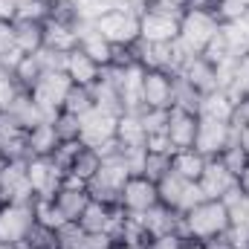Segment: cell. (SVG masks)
<instances>
[{"label": "cell", "mask_w": 249, "mask_h": 249, "mask_svg": "<svg viewBox=\"0 0 249 249\" xmlns=\"http://www.w3.org/2000/svg\"><path fill=\"white\" fill-rule=\"evenodd\" d=\"M232 226L229 212L220 200H203L200 206H194L180 217V235L188 244H206L214 241L220 235H226V229Z\"/></svg>", "instance_id": "cell-1"}, {"label": "cell", "mask_w": 249, "mask_h": 249, "mask_svg": "<svg viewBox=\"0 0 249 249\" xmlns=\"http://www.w3.org/2000/svg\"><path fill=\"white\" fill-rule=\"evenodd\" d=\"M183 6H171V3H151L142 9L139 15V38L142 41H154V44H171L180 35V18H183Z\"/></svg>", "instance_id": "cell-2"}, {"label": "cell", "mask_w": 249, "mask_h": 249, "mask_svg": "<svg viewBox=\"0 0 249 249\" xmlns=\"http://www.w3.org/2000/svg\"><path fill=\"white\" fill-rule=\"evenodd\" d=\"M217 29H220L217 15L186 9L183 18H180V35H177V44L186 50L188 55H203V50H206L209 41L217 35Z\"/></svg>", "instance_id": "cell-3"}, {"label": "cell", "mask_w": 249, "mask_h": 249, "mask_svg": "<svg viewBox=\"0 0 249 249\" xmlns=\"http://www.w3.org/2000/svg\"><path fill=\"white\" fill-rule=\"evenodd\" d=\"M139 9H110L96 20V29L116 47V50H130L139 41Z\"/></svg>", "instance_id": "cell-4"}, {"label": "cell", "mask_w": 249, "mask_h": 249, "mask_svg": "<svg viewBox=\"0 0 249 249\" xmlns=\"http://www.w3.org/2000/svg\"><path fill=\"white\" fill-rule=\"evenodd\" d=\"M32 203H3L0 206V241L3 244L15 247V244L26 241L29 229L35 226V209H32Z\"/></svg>", "instance_id": "cell-5"}, {"label": "cell", "mask_w": 249, "mask_h": 249, "mask_svg": "<svg viewBox=\"0 0 249 249\" xmlns=\"http://www.w3.org/2000/svg\"><path fill=\"white\" fill-rule=\"evenodd\" d=\"M64 168L53 162V157H29L26 160V180L32 186L35 197H55V191L64 186Z\"/></svg>", "instance_id": "cell-6"}, {"label": "cell", "mask_w": 249, "mask_h": 249, "mask_svg": "<svg viewBox=\"0 0 249 249\" xmlns=\"http://www.w3.org/2000/svg\"><path fill=\"white\" fill-rule=\"evenodd\" d=\"M70 87H72V81L67 78V72H44L41 81H38L29 93H32V99L44 107V113H47L50 122H53L55 113L64 107V99H67Z\"/></svg>", "instance_id": "cell-7"}, {"label": "cell", "mask_w": 249, "mask_h": 249, "mask_svg": "<svg viewBox=\"0 0 249 249\" xmlns=\"http://www.w3.org/2000/svg\"><path fill=\"white\" fill-rule=\"evenodd\" d=\"M160 203V194H157V183H151L148 177L136 174V177H127V183L119 191V206H122L127 214H145L151 206Z\"/></svg>", "instance_id": "cell-8"}, {"label": "cell", "mask_w": 249, "mask_h": 249, "mask_svg": "<svg viewBox=\"0 0 249 249\" xmlns=\"http://www.w3.org/2000/svg\"><path fill=\"white\" fill-rule=\"evenodd\" d=\"M75 38H78V47L84 55H90L99 67H110L116 61V47L96 29V23H87V20H78L75 23Z\"/></svg>", "instance_id": "cell-9"}, {"label": "cell", "mask_w": 249, "mask_h": 249, "mask_svg": "<svg viewBox=\"0 0 249 249\" xmlns=\"http://www.w3.org/2000/svg\"><path fill=\"white\" fill-rule=\"evenodd\" d=\"M174 75L165 70H145L142 75V110H171Z\"/></svg>", "instance_id": "cell-10"}, {"label": "cell", "mask_w": 249, "mask_h": 249, "mask_svg": "<svg viewBox=\"0 0 249 249\" xmlns=\"http://www.w3.org/2000/svg\"><path fill=\"white\" fill-rule=\"evenodd\" d=\"M197 186H200V191H203L206 200H223L232 188L238 186V180H235V174L226 171V165L214 157V160H206V168H203Z\"/></svg>", "instance_id": "cell-11"}, {"label": "cell", "mask_w": 249, "mask_h": 249, "mask_svg": "<svg viewBox=\"0 0 249 249\" xmlns=\"http://www.w3.org/2000/svg\"><path fill=\"white\" fill-rule=\"evenodd\" d=\"M55 206H58V212L64 214V220H72V223H78V217L84 214V209L90 206V191L84 183H78V180H72V177H67L64 174V186L55 191Z\"/></svg>", "instance_id": "cell-12"}, {"label": "cell", "mask_w": 249, "mask_h": 249, "mask_svg": "<svg viewBox=\"0 0 249 249\" xmlns=\"http://www.w3.org/2000/svg\"><path fill=\"white\" fill-rule=\"evenodd\" d=\"M116 119L119 116H110V113L93 107L87 116H81V142L87 148H99V145L116 139Z\"/></svg>", "instance_id": "cell-13"}, {"label": "cell", "mask_w": 249, "mask_h": 249, "mask_svg": "<svg viewBox=\"0 0 249 249\" xmlns=\"http://www.w3.org/2000/svg\"><path fill=\"white\" fill-rule=\"evenodd\" d=\"M177 75H183L200 96H206L212 90H220V84H217V67L209 61L206 55H188Z\"/></svg>", "instance_id": "cell-14"}, {"label": "cell", "mask_w": 249, "mask_h": 249, "mask_svg": "<svg viewBox=\"0 0 249 249\" xmlns=\"http://www.w3.org/2000/svg\"><path fill=\"white\" fill-rule=\"evenodd\" d=\"M226 145H229V122L200 119V124H197V139H194V151H200L206 160H214Z\"/></svg>", "instance_id": "cell-15"}, {"label": "cell", "mask_w": 249, "mask_h": 249, "mask_svg": "<svg viewBox=\"0 0 249 249\" xmlns=\"http://www.w3.org/2000/svg\"><path fill=\"white\" fill-rule=\"evenodd\" d=\"M197 124H200V116H197V113L177 110V107H171V110H168V127H165V136H168V142H171V148H174V151L194 148Z\"/></svg>", "instance_id": "cell-16"}, {"label": "cell", "mask_w": 249, "mask_h": 249, "mask_svg": "<svg viewBox=\"0 0 249 249\" xmlns=\"http://www.w3.org/2000/svg\"><path fill=\"white\" fill-rule=\"evenodd\" d=\"M180 217H183L180 212H174V209H168V206H162V203H157V206H151L145 214H139V220H142L148 238H160V235H171V232L180 235Z\"/></svg>", "instance_id": "cell-17"}, {"label": "cell", "mask_w": 249, "mask_h": 249, "mask_svg": "<svg viewBox=\"0 0 249 249\" xmlns=\"http://www.w3.org/2000/svg\"><path fill=\"white\" fill-rule=\"evenodd\" d=\"M12 119H15V124L18 127H23V130H32L35 124L41 122H50V116L44 113V107L32 99V93H26V90H20L18 93V99L9 105V110H6Z\"/></svg>", "instance_id": "cell-18"}, {"label": "cell", "mask_w": 249, "mask_h": 249, "mask_svg": "<svg viewBox=\"0 0 249 249\" xmlns=\"http://www.w3.org/2000/svg\"><path fill=\"white\" fill-rule=\"evenodd\" d=\"M64 72H67V78H70L72 84L90 87V84H96V81H99L102 67L93 61L90 55H84L81 50H72V53L67 55V67H64Z\"/></svg>", "instance_id": "cell-19"}, {"label": "cell", "mask_w": 249, "mask_h": 249, "mask_svg": "<svg viewBox=\"0 0 249 249\" xmlns=\"http://www.w3.org/2000/svg\"><path fill=\"white\" fill-rule=\"evenodd\" d=\"M220 35H223V41H226V47L235 58L249 55V15L220 20Z\"/></svg>", "instance_id": "cell-20"}, {"label": "cell", "mask_w": 249, "mask_h": 249, "mask_svg": "<svg viewBox=\"0 0 249 249\" xmlns=\"http://www.w3.org/2000/svg\"><path fill=\"white\" fill-rule=\"evenodd\" d=\"M148 133L142 124V110H124L116 119V142L122 148H133V145H145Z\"/></svg>", "instance_id": "cell-21"}, {"label": "cell", "mask_w": 249, "mask_h": 249, "mask_svg": "<svg viewBox=\"0 0 249 249\" xmlns=\"http://www.w3.org/2000/svg\"><path fill=\"white\" fill-rule=\"evenodd\" d=\"M26 145H29V157H53L55 148L61 145L55 124L53 122H41L32 130H26Z\"/></svg>", "instance_id": "cell-22"}, {"label": "cell", "mask_w": 249, "mask_h": 249, "mask_svg": "<svg viewBox=\"0 0 249 249\" xmlns=\"http://www.w3.org/2000/svg\"><path fill=\"white\" fill-rule=\"evenodd\" d=\"M232 96L226 90H212L200 99V107H197V116L200 119H217V122H229L232 119Z\"/></svg>", "instance_id": "cell-23"}, {"label": "cell", "mask_w": 249, "mask_h": 249, "mask_svg": "<svg viewBox=\"0 0 249 249\" xmlns=\"http://www.w3.org/2000/svg\"><path fill=\"white\" fill-rule=\"evenodd\" d=\"M203 168H206V157L200 151H194V148H183V151L171 154V171L177 177L188 180V183H197L200 174H203Z\"/></svg>", "instance_id": "cell-24"}, {"label": "cell", "mask_w": 249, "mask_h": 249, "mask_svg": "<svg viewBox=\"0 0 249 249\" xmlns=\"http://www.w3.org/2000/svg\"><path fill=\"white\" fill-rule=\"evenodd\" d=\"M12 32H15V47L23 55H32L44 47V23H32V20H12Z\"/></svg>", "instance_id": "cell-25"}, {"label": "cell", "mask_w": 249, "mask_h": 249, "mask_svg": "<svg viewBox=\"0 0 249 249\" xmlns=\"http://www.w3.org/2000/svg\"><path fill=\"white\" fill-rule=\"evenodd\" d=\"M99 168H102V157L96 154V148L81 145V151L75 154V160H72L70 168H67V177H72V180H78V183L87 186V183L99 174Z\"/></svg>", "instance_id": "cell-26"}, {"label": "cell", "mask_w": 249, "mask_h": 249, "mask_svg": "<svg viewBox=\"0 0 249 249\" xmlns=\"http://www.w3.org/2000/svg\"><path fill=\"white\" fill-rule=\"evenodd\" d=\"M47 70H44V64L38 58V53H32V55H20V61L12 67V75H15V81L20 84V90H32L38 81H41V75H44Z\"/></svg>", "instance_id": "cell-27"}, {"label": "cell", "mask_w": 249, "mask_h": 249, "mask_svg": "<svg viewBox=\"0 0 249 249\" xmlns=\"http://www.w3.org/2000/svg\"><path fill=\"white\" fill-rule=\"evenodd\" d=\"M44 47L58 50V53H72L78 47L75 26H61V23H44Z\"/></svg>", "instance_id": "cell-28"}, {"label": "cell", "mask_w": 249, "mask_h": 249, "mask_svg": "<svg viewBox=\"0 0 249 249\" xmlns=\"http://www.w3.org/2000/svg\"><path fill=\"white\" fill-rule=\"evenodd\" d=\"M200 93L188 84L183 75H174V90H171V107H177V110H188V113H197V107H200Z\"/></svg>", "instance_id": "cell-29"}, {"label": "cell", "mask_w": 249, "mask_h": 249, "mask_svg": "<svg viewBox=\"0 0 249 249\" xmlns=\"http://www.w3.org/2000/svg\"><path fill=\"white\" fill-rule=\"evenodd\" d=\"M113 214V206H105V203H96L90 200V206L84 209V214L78 217V226L84 232H105L107 229V220Z\"/></svg>", "instance_id": "cell-30"}, {"label": "cell", "mask_w": 249, "mask_h": 249, "mask_svg": "<svg viewBox=\"0 0 249 249\" xmlns=\"http://www.w3.org/2000/svg\"><path fill=\"white\" fill-rule=\"evenodd\" d=\"M186 186H188V180L177 177L174 171H168V174H165V177H162V180L157 183V194H160V203L177 212V206H180V197H183Z\"/></svg>", "instance_id": "cell-31"}, {"label": "cell", "mask_w": 249, "mask_h": 249, "mask_svg": "<svg viewBox=\"0 0 249 249\" xmlns=\"http://www.w3.org/2000/svg\"><path fill=\"white\" fill-rule=\"evenodd\" d=\"M96 107V102H93V90L90 87H81V84H72L70 87V93H67V99H64V107L67 113H72V116H87L90 110Z\"/></svg>", "instance_id": "cell-32"}, {"label": "cell", "mask_w": 249, "mask_h": 249, "mask_svg": "<svg viewBox=\"0 0 249 249\" xmlns=\"http://www.w3.org/2000/svg\"><path fill=\"white\" fill-rule=\"evenodd\" d=\"M32 209H35V223H41V226H47L53 232L61 229L64 223H70V220H64V214L58 212L55 200H50V197H35Z\"/></svg>", "instance_id": "cell-33"}, {"label": "cell", "mask_w": 249, "mask_h": 249, "mask_svg": "<svg viewBox=\"0 0 249 249\" xmlns=\"http://www.w3.org/2000/svg\"><path fill=\"white\" fill-rule=\"evenodd\" d=\"M47 23L75 26L78 23V0H50V18Z\"/></svg>", "instance_id": "cell-34"}, {"label": "cell", "mask_w": 249, "mask_h": 249, "mask_svg": "<svg viewBox=\"0 0 249 249\" xmlns=\"http://www.w3.org/2000/svg\"><path fill=\"white\" fill-rule=\"evenodd\" d=\"M53 124H55V133H58L61 142H81V119L78 116H72L67 110H58Z\"/></svg>", "instance_id": "cell-35"}, {"label": "cell", "mask_w": 249, "mask_h": 249, "mask_svg": "<svg viewBox=\"0 0 249 249\" xmlns=\"http://www.w3.org/2000/svg\"><path fill=\"white\" fill-rule=\"evenodd\" d=\"M168 171H171V154L148 151V157H145V168H142V177H148L151 183H160Z\"/></svg>", "instance_id": "cell-36"}, {"label": "cell", "mask_w": 249, "mask_h": 249, "mask_svg": "<svg viewBox=\"0 0 249 249\" xmlns=\"http://www.w3.org/2000/svg\"><path fill=\"white\" fill-rule=\"evenodd\" d=\"M220 203L226 206V212H229V220H232V223H244V220H247V214H249V197L238 186L232 188V191H229Z\"/></svg>", "instance_id": "cell-37"}, {"label": "cell", "mask_w": 249, "mask_h": 249, "mask_svg": "<svg viewBox=\"0 0 249 249\" xmlns=\"http://www.w3.org/2000/svg\"><path fill=\"white\" fill-rule=\"evenodd\" d=\"M217 160H220V162L226 165V171H232L235 180H238V174L249 165V151L241 148V145H226V148L217 154Z\"/></svg>", "instance_id": "cell-38"}, {"label": "cell", "mask_w": 249, "mask_h": 249, "mask_svg": "<svg viewBox=\"0 0 249 249\" xmlns=\"http://www.w3.org/2000/svg\"><path fill=\"white\" fill-rule=\"evenodd\" d=\"M50 18V0H26L18 6L15 20H32V23H47Z\"/></svg>", "instance_id": "cell-39"}, {"label": "cell", "mask_w": 249, "mask_h": 249, "mask_svg": "<svg viewBox=\"0 0 249 249\" xmlns=\"http://www.w3.org/2000/svg\"><path fill=\"white\" fill-rule=\"evenodd\" d=\"M18 93H20V84L15 81L12 70L0 64V113H6V110H9V105L18 99Z\"/></svg>", "instance_id": "cell-40"}, {"label": "cell", "mask_w": 249, "mask_h": 249, "mask_svg": "<svg viewBox=\"0 0 249 249\" xmlns=\"http://www.w3.org/2000/svg\"><path fill=\"white\" fill-rule=\"evenodd\" d=\"M84 229L78 223H64L61 229H55V241H58V249H81V241H84Z\"/></svg>", "instance_id": "cell-41"}, {"label": "cell", "mask_w": 249, "mask_h": 249, "mask_svg": "<svg viewBox=\"0 0 249 249\" xmlns=\"http://www.w3.org/2000/svg\"><path fill=\"white\" fill-rule=\"evenodd\" d=\"M26 244H29L32 249H58L55 232H53V229H47V226H41V223H35V226L29 229Z\"/></svg>", "instance_id": "cell-42"}, {"label": "cell", "mask_w": 249, "mask_h": 249, "mask_svg": "<svg viewBox=\"0 0 249 249\" xmlns=\"http://www.w3.org/2000/svg\"><path fill=\"white\" fill-rule=\"evenodd\" d=\"M119 154H122V162L127 165L130 177L142 174V168H145V157H148V148H145V145H133V148H122Z\"/></svg>", "instance_id": "cell-43"}, {"label": "cell", "mask_w": 249, "mask_h": 249, "mask_svg": "<svg viewBox=\"0 0 249 249\" xmlns=\"http://www.w3.org/2000/svg\"><path fill=\"white\" fill-rule=\"evenodd\" d=\"M142 124H145L148 136L165 133V127H168V110H151V107H145L142 110Z\"/></svg>", "instance_id": "cell-44"}, {"label": "cell", "mask_w": 249, "mask_h": 249, "mask_svg": "<svg viewBox=\"0 0 249 249\" xmlns=\"http://www.w3.org/2000/svg\"><path fill=\"white\" fill-rule=\"evenodd\" d=\"M244 15H249V0H220V6H217L220 20H232V18H244Z\"/></svg>", "instance_id": "cell-45"}, {"label": "cell", "mask_w": 249, "mask_h": 249, "mask_svg": "<svg viewBox=\"0 0 249 249\" xmlns=\"http://www.w3.org/2000/svg\"><path fill=\"white\" fill-rule=\"evenodd\" d=\"M81 145H84V142H61V145L55 148V154H53V162H55L58 168L67 171V168H70V162L75 160V154L81 151Z\"/></svg>", "instance_id": "cell-46"}, {"label": "cell", "mask_w": 249, "mask_h": 249, "mask_svg": "<svg viewBox=\"0 0 249 249\" xmlns=\"http://www.w3.org/2000/svg\"><path fill=\"white\" fill-rule=\"evenodd\" d=\"M188 241L183 235H177V232H171V235H160V238H148V244L145 249H186Z\"/></svg>", "instance_id": "cell-47"}, {"label": "cell", "mask_w": 249, "mask_h": 249, "mask_svg": "<svg viewBox=\"0 0 249 249\" xmlns=\"http://www.w3.org/2000/svg\"><path fill=\"white\" fill-rule=\"evenodd\" d=\"M206 197H203V191H200V186L197 183H188L186 191H183V197H180V206H177V212L180 214H186V212H191L194 206H200Z\"/></svg>", "instance_id": "cell-48"}, {"label": "cell", "mask_w": 249, "mask_h": 249, "mask_svg": "<svg viewBox=\"0 0 249 249\" xmlns=\"http://www.w3.org/2000/svg\"><path fill=\"white\" fill-rule=\"evenodd\" d=\"M81 249H116V241L105 232H87L81 241Z\"/></svg>", "instance_id": "cell-49"}, {"label": "cell", "mask_w": 249, "mask_h": 249, "mask_svg": "<svg viewBox=\"0 0 249 249\" xmlns=\"http://www.w3.org/2000/svg\"><path fill=\"white\" fill-rule=\"evenodd\" d=\"M232 124H238V127H249V93L247 96H241V99H235V107H232Z\"/></svg>", "instance_id": "cell-50"}, {"label": "cell", "mask_w": 249, "mask_h": 249, "mask_svg": "<svg viewBox=\"0 0 249 249\" xmlns=\"http://www.w3.org/2000/svg\"><path fill=\"white\" fill-rule=\"evenodd\" d=\"M217 6H220V0H186V9L209 12V15H217ZM217 20H220V18H217Z\"/></svg>", "instance_id": "cell-51"}, {"label": "cell", "mask_w": 249, "mask_h": 249, "mask_svg": "<svg viewBox=\"0 0 249 249\" xmlns=\"http://www.w3.org/2000/svg\"><path fill=\"white\" fill-rule=\"evenodd\" d=\"M238 188H241V191L249 197V165L241 171V174H238Z\"/></svg>", "instance_id": "cell-52"}, {"label": "cell", "mask_w": 249, "mask_h": 249, "mask_svg": "<svg viewBox=\"0 0 249 249\" xmlns=\"http://www.w3.org/2000/svg\"><path fill=\"white\" fill-rule=\"evenodd\" d=\"M186 249H203V244H188Z\"/></svg>", "instance_id": "cell-53"}, {"label": "cell", "mask_w": 249, "mask_h": 249, "mask_svg": "<svg viewBox=\"0 0 249 249\" xmlns=\"http://www.w3.org/2000/svg\"><path fill=\"white\" fill-rule=\"evenodd\" d=\"M0 249H12V247H9V244H3V241H0Z\"/></svg>", "instance_id": "cell-54"}, {"label": "cell", "mask_w": 249, "mask_h": 249, "mask_svg": "<svg viewBox=\"0 0 249 249\" xmlns=\"http://www.w3.org/2000/svg\"><path fill=\"white\" fill-rule=\"evenodd\" d=\"M15 3H18V6H20V3H26V0H15Z\"/></svg>", "instance_id": "cell-55"}, {"label": "cell", "mask_w": 249, "mask_h": 249, "mask_svg": "<svg viewBox=\"0 0 249 249\" xmlns=\"http://www.w3.org/2000/svg\"><path fill=\"white\" fill-rule=\"evenodd\" d=\"M0 165H3V154H0Z\"/></svg>", "instance_id": "cell-56"}, {"label": "cell", "mask_w": 249, "mask_h": 249, "mask_svg": "<svg viewBox=\"0 0 249 249\" xmlns=\"http://www.w3.org/2000/svg\"><path fill=\"white\" fill-rule=\"evenodd\" d=\"M244 58H247V61H249V55H244Z\"/></svg>", "instance_id": "cell-57"}]
</instances>
